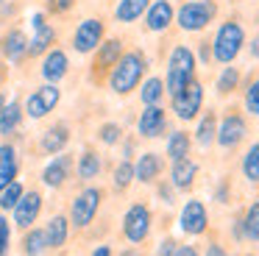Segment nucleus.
<instances>
[{
  "mask_svg": "<svg viewBox=\"0 0 259 256\" xmlns=\"http://www.w3.org/2000/svg\"><path fill=\"white\" fill-rule=\"evenodd\" d=\"M148 75V59L140 48H131V50H123V56L117 59V64L112 67L106 78V87L112 95L117 98H128L134 89H140V83L145 81Z\"/></svg>",
  "mask_w": 259,
  "mask_h": 256,
  "instance_id": "f257e3e1",
  "label": "nucleus"
},
{
  "mask_svg": "<svg viewBox=\"0 0 259 256\" xmlns=\"http://www.w3.org/2000/svg\"><path fill=\"white\" fill-rule=\"evenodd\" d=\"M245 48V28H242L240 20H226L220 22V28L212 36V61L218 64H234V59L242 53Z\"/></svg>",
  "mask_w": 259,
  "mask_h": 256,
  "instance_id": "7ed1b4c3",
  "label": "nucleus"
},
{
  "mask_svg": "<svg viewBox=\"0 0 259 256\" xmlns=\"http://www.w3.org/2000/svg\"><path fill=\"white\" fill-rule=\"evenodd\" d=\"M179 228L184 234H190V237H201V234H206V228H209V211H206V206H203V200L190 198L184 206H181Z\"/></svg>",
  "mask_w": 259,
  "mask_h": 256,
  "instance_id": "dca6fc26",
  "label": "nucleus"
},
{
  "mask_svg": "<svg viewBox=\"0 0 259 256\" xmlns=\"http://www.w3.org/2000/svg\"><path fill=\"white\" fill-rule=\"evenodd\" d=\"M248 256H253V253H248Z\"/></svg>",
  "mask_w": 259,
  "mask_h": 256,
  "instance_id": "6e6d98bb",
  "label": "nucleus"
},
{
  "mask_svg": "<svg viewBox=\"0 0 259 256\" xmlns=\"http://www.w3.org/2000/svg\"><path fill=\"white\" fill-rule=\"evenodd\" d=\"M67 72H70V53L64 48H51L45 56H42V61H39V75H42V81L45 83H59V81H64L67 78Z\"/></svg>",
  "mask_w": 259,
  "mask_h": 256,
  "instance_id": "f3484780",
  "label": "nucleus"
},
{
  "mask_svg": "<svg viewBox=\"0 0 259 256\" xmlns=\"http://www.w3.org/2000/svg\"><path fill=\"white\" fill-rule=\"evenodd\" d=\"M164 173V156L156 150H145L140 153V159L134 161V178L140 184H156Z\"/></svg>",
  "mask_w": 259,
  "mask_h": 256,
  "instance_id": "5701e85b",
  "label": "nucleus"
},
{
  "mask_svg": "<svg viewBox=\"0 0 259 256\" xmlns=\"http://www.w3.org/2000/svg\"><path fill=\"white\" fill-rule=\"evenodd\" d=\"M148 6H151V0H117V6H114V20L123 22V25L137 22L148 11Z\"/></svg>",
  "mask_w": 259,
  "mask_h": 256,
  "instance_id": "c756f323",
  "label": "nucleus"
},
{
  "mask_svg": "<svg viewBox=\"0 0 259 256\" xmlns=\"http://www.w3.org/2000/svg\"><path fill=\"white\" fill-rule=\"evenodd\" d=\"M240 81H242L240 67L226 64L223 70H220L218 81H214V89H218V95H220V98H226V95H231V92H237V89H240Z\"/></svg>",
  "mask_w": 259,
  "mask_h": 256,
  "instance_id": "2f4dec72",
  "label": "nucleus"
},
{
  "mask_svg": "<svg viewBox=\"0 0 259 256\" xmlns=\"http://www.w3.org/2000/svg\"><path fill=\"white\" fill-rule=\"evenodd\" d=\"M195 70H198V61L195 53H192L187 45H176L167 56V72H164V92L173 98L179 95L187 83L195 81Z\"/></svg>",
  "mask_w": 259,
  "mask_h": 256,
  "instance_id": "f03ea898",
  "label": "nucleus"
},
{
  "mask_svg": "<svg viewBox=\"0 0 259 256\" xmlns=\"http://www.w3.org/2000/svg\"><path fill=\"white\" fill-rule=\"evenodd\" d=\"M48 239H45V228L31 226L28 231H23V239H20V253L23 256H45L48 253Z\"/></svg>",
  "mask_w": 259,
  "mask_h": 256,
  "instance_id": "cd10ccee",
  "label": "nucleus"
},
{
  "mask_svg": "<svg viewBox=\"0 0 259 256\" xmlns=\"http://www.w3.org/2000/svg\"><path fill=\"white\" fill-rule=\"evenodd\" d=\"M90 256H114V248L109 242H103V245H95V250H92Z\"/></svg>",
  "mask_w": 259,
  "mask_h": 256,
  "instance_id": "09e8293b",
  "label": "nucleus"
},
{
  "mask_svg": "<svg viewBox=\"0 0 259 256\" xmlns=\"http://www.w3.org/2000/svg\"><path fill=\"white\" fill-rule=\"evenodd\" d=\"M156 195H159V198H162L167 206L176 203V189H173V184H170V181H159V184H156Z\"/></svg>",
  "mask_w": 259,
  "mask_h": 256,
  "instance_id": "a19ab883",
  "label": "nucleus"
},
{
  "mask_svg": "<svg viewBox=\"0 0 259 256\" xmlns=\"http://www.w3.org/2000/svg\"><path fill=\"white\" fill-rule=\"evenodd\" d=\"M167 131V111L159 106H145L137 117V134L142 139H159L162 134Z\"/></svg>",
  "mask_w": 259,
  "mask_h": 256,
  "instance_id": "6ab92c4d",
  "label": "nucleus"
},
{
  "mask_svg": "<svg viewBox=\"0 0 259 256\" xmlns=\"http://www.w3.org/2000/svg\"><path fill=\"white\" fill-rule=\"evenodd\" d=\"M242 106H245L248 114L259 117V72L245 83V92H242Z\"/></svg>",
  "mask_w": 259,
  "mask_h": 256,
  "instance_id": "4c0bfd02",
  "label": "nucleus"
},
{
  "mask_svg": "<svg viewBox=\"0 0 259 256\" xmlns=\"http://www.w3.org/2000/svg\"><path fill=\"white\" fill-rule=\"evenodd\" d=\"M190 150H192V137H190V131H184V128H176L173 134L167 137V159L170 161H179V159H187L190 156Z\"/></svg>",
  "mask_w": 259,
  "mask_h": 256,
  "instance_id": "c85d7f7f",
  "label": "nucleus"
},
{
  "mask_svg": "<svg viewBox=\"0 0 259 256\" xmlns=\"http://www.w3.org/2000/svg\"><path fill=\"white\" fill-rule=\"evenodd\" d=\"M101 170H103L101 150H98L95 145H84L81 153L75 156V178H78V184L81 187H84V184H92L101 176Z\"/></svg>",
  "mask_w": 259,
  "mask_h": 256,
  "instance_id": "aec40b11",
  "label": "nucleus"
},
{
  "mask_svg": "<svg viewBox=\"0 0 259 256\" xmlns=\"http://www.w3.org/2000/svg\"><path fill=\"white\" fill-rule=\"evenodd\" d=\"M134 153H137V139L134 137H123L120 139V156H123V159H134Z\"/></svg>",
  "mask_w": 259,
  "mask_h": 256,
  "instance_id": "c03bdc74",
  "label": "nucleus"
},
{
  "mask_svg": "<svg viewBox=\"0 0 259 256\" xmlns=\"http://www.w3.org/2000/svg\"><path fill=\"white\" fill-rule=\"evenodd\" d=\"M179 239H173V237H164L162 242L156 245V256H173L176 253V248H179Z\"/></svg>",
  "mask_w": 259,
  "mask_h": 256,
  "instance_id": "37998d69",
  "label": "nucleus"
},
{
  "mask_svg": "<svg viewBox=\"0 0 259 256\" xmlns=\"http://www.w3.org/2000/svg\"><path fill=\"white\" fill-rule=\"evenodd\" d=\"M214 200L218 203H229V181H223L218 187V192H214Z\"/></svg>",
  "mask_w": 259,
  "mask_h": 256,
  "instance_id": "49530a36",
  "label": "nucleus"
},
{
  "mask_svg": "<svg viewBox=\"0 0 259 256\" xmlns=\"http://www.w3.org/2000/svg\"><path fill=\"white\" fill-rule=\"evenodd\" d=\"M70 234H73V223H70L67 215H53L45 223V239L51 250H62L70 242Z\"/></svg>",
  "mask_w": 259,
  "mask_h": 256,
  "instance_id": "393cba45",
  "label": "nucleus"
},
{
  "mask_svg": "<svg viewBox=\"0 0 259 256\" xmlns=\"http://www.w3.org/2000/svg\"><path fill=\"white\" fill-rule=\"evenodd\" d=\"M120 256H142V250L140 248H125V250H120Z\"/></svg>",
  "mask_w": 259,
  "mask_h": 256,
  "instance_id": "603ef678",
  "label": "nucleus"
},
{
  "mask_svg": "<svg viewBox=\"0 0 259 256\" xmlns=\"http://www.w3.org/2000/svg\"><path fill=\"white\" fill-rule=\"evenodd\" d=\"M242 228H245V239L259 242V200H253V203L242 211Z\"/></svg>",
  "mask_w": 259,
  "mask_h": 256,
  "instance_id": "c9c22d12",
  "label": "nucleus"
},
{
  "mask_svg": "<svg viewBox=\"0 0 259 256\" xmlns=\"http://www.w3.org/2000/svg\"><path fill=\"white\" fill-rule=\"evenodd\" d=\"M173 256H201V253H198V248H195V245H179Z\"/></svg>",
  "mask_w": 259,
  "mask_h": 256,
  "instance_id": "de8ad7c7",
  "label": "nucleus"
},
{
  "mask_svg": "<svg viewBox=\"0 0 259 256\" xmlns=\"http://www.w3.org/2000/svg\"><path fill=\"white\" fill-rule=\"evenodd\" d=\"M6 100H9V98H6V92L0 89V111H3V106H6Z\"/></svg>",
  "mask_w": 259,
  "mask_h": 256,
  "instance_id": "864d4df0",
  "label": "nucleus"
},
{
  "mask_svg": "<svg viewBox=\"0 0 259 256\" xmlns=\"http://www.w3.org/2000/svg\"><path fill=\"white\" fill-rule=\"evenodd\" d=\"M123 137H125V134H123V128H120L117 122H101L98 131H95V139L101 145H106V148H117Z\"/></svg>",
  "mask_w": 259,
  "mask_h": 256,
  "instance_id": "f704fd0d",
  "label": "nucleus"
},
{
  "mask_svg": "<svg viewBox=\"0 0 259 256\" xmlns=\"http://www.w3.org/2000/svg\"><path fill=\"white\" fill-rule=\"evenodd\" d=\"M75 6H78V0H45V14L67 17V14H73Z\"/></svg>",
  "mask_w": 259,
  "mask_h": 256,
  "instance_id": "58836bf2",
  "label": "nucleus"
},
{
  "mask_svg": "<svg viewBox=\"0 0 259 256\" xmlns=\"http://www.w3.org/2000/svg\"><path fill=\"white\" fill-rule=\"evenodd\" d=\"M9 245H12V223L6 215H0V256H9Z\"/></svg>",
  "mask_w": 259,
  "mask_h": 256,
  "instance_id": "ea45409f",
  "label": "nucleus"
},
{
  "mask_svg": "<svg viewBox=\"0 0 259 256\" xmlns=\"http://www.w3.org/2000/svg\"><path fill=\"white\" fill-rule=\"evenodd\" d=\"M3 6H6V0H0V9H3Z\"/></svg>",
  "mask_w": 259,
  "mask_h": 256,
  "instance_id": "5fc2aeb1",
  "label": "nucleus"
},
{
  "mask_svg": "<svg viewBox=\"0 0 259 256\" xmlns=\"http://www.w3.org/2000/svg\"><path fill=\"white\" fill-rule=\"evenodd\" d=\"M73 178H75V156L67 153V150H64V153H56L39 173V181L45 184L48 189H53V192L64 189Z\"/></svg>",
  "mask_w": 259,
  "mask_h": 256,
  "instance_id": "9d476101",
  "label": "nucleus"
},
{
  "mask_svg": "<svg viewBox=\"0 0 259 256\" xmlns=\"http://www.w3.org/2000/svg\"><path fill=\"white\" fill-rule=\"evenodd\" d=\"M218 17V3L214 0H187L176 9V25L187 33H201Z\"/></svg>",
  "mask_w": 259,
  "mask_h": 256,
  "instance_id": "39448f33",
  "label": "nucleus"
},
{
  "mask_svg": "<svg viewBox=\"0 0 259 256\" xmlns=\"http://www.w3.org/2000/svg\"><path fill=\"white\" fill-rule=\"evenodd\" d=\"M195 61H198V64H203V67L212 64V42H209V39H203V42L198 45V56H195Z\"/></svg>",
  "mask_w": 259,
  "mask_h": 256,
  "instance_id": "79ce46f5",
  "label": "nucleus"
},
{
  "mask_svg": "<svg viewBox=\"0 0 259 256\" xmlns=\"http://www.w3.org/2000/svg\"><path fill=\"white\" fill-rule=\"evenodd\" d=\"M242 176L248 184H259V142H253L242 156Z\"/></svg>",
  "mask_w": 259,
  "mask_h": 256,
  "instance_id": "72a5a7b5",
  "label": "nucleus"
},
{
  "mask_svg": "<svg viewBox=\"0 0 259 256\" xmlns=\"http://www.w3.org/2000/svg\"><path fill=\"white\" fill-rule=\"evenodd\" d=\"M28 56V33L20 25H12L3 36H0V59L9 64H20Z\"/></svg>",
  "mask_w": 259,
  "mask_h": 256,
  "instance_id": "a211bd4d",
  "label": "nucleus"
},
{
  "mask_svg": "<svg viewBox=\"0 0 259 256\" xmlns=\"http://www.w3.org/2000/svg\"><path fill=\"white\" fill-rule=\"evenodd\" d=\"M248 134V122L245 114L240 109H229L218 122V137H214V145H220L223 150H234L237 145L245 139Z\"/></svg>",
  "mask_w": 259,
  "mask_h": 256,
  "instance_id": "f8f14e48",
  "label": "nucleus"
},
{
  "mask_svg": "<svg viewBox=\"0 0 259 256\" xmlns=\"http://www.w3.org/2000/svg\"><path fill=\"white\" fill-rule=\"evenodd\" d=\"M106 39V22L101 17H87L75 25L73 36H70V48L78 56H90L98 50V45Z\"/></svg>",
  "mask_w": 259,
  "mask_h": 256,
  "instance_id": "1a4fd4ad",
  "label": "nucleus"
},
{
  "mask_svg": "<svg viewBox=\"0 0 259 256\" xmlns=\"http://www.w3.org/2000/svg\"><path fill=\"white\" fill-rule=\"evenodd\" d=\"M70 139H73V128H70V122L59 120V122L48 125L45 131L39 134V139H36V150H39L42 156L64 153V150H67V145H70Z\"/></svg>",
  "mask_w": 259,
  "mask_h": 256,
  "instance_id": "2eb2a0df",
  "label": "nucleus"
},
{
  "mask_svg": "<svg viewBox=\"0 0 259 256\" xmlns=\"http://www.w3.org/2000/svg\"><path fill=\"white\" fill-rule=\"evenodd\" d=\"M248 53H251L253 61H259V36L251 39V45H248Z\"/></svg>",
  "mask_w": 259,
  "mask_h": 256,
  "instance_id": "8fccbe9b",
  "label": "nucleus"
},
{
  "mask_svg": "<svg viewBox=\"0 0 259 256\" xmlns=\"http://www.w3.org/2000/svg\"><path fill=\"white\" fill-rule=\"evenodd\" d=\"M203 256H231V253H229V250H226L220 242H209V245H206V253H203Z\"/></svg>",
  "mask_w": 259,
  "mask_h": 256,
  "instance_id": "a18cd8bd",
  "label": "nucleus"
},
{
  "mask_svg": "<svg viewBox=\"0 0 259 256\" xmlns=\"http://www.w3.org/2000/svg\"><path fill=\"white\" fill-rule=\"evenodd\" d=\"M164 78L159 75H145V81L140 83V100L142 106H159L164 98Z\"/></svg>",
  "mask_w": 259,
  "mask_h": 256,
  "instance_id": "7c9ffc66",
  "label": "nucleus"
},
{
  "mask_svg": "<svg viewBox=\"0 0 259 256\" xmlns=\"http://www.w3.org/2000/svg\"><path fill=\"white\" fill-rule=\"evenodd\" d=\"M142 20H145V31L164 33L176 22V6L170 0H151V6L142 14Z\"/></svg>",
  "mask_w": 259,
  "mask_h": 256,
  "instance_id": "412c9836",
  "label": "nucleus"
},
{
  "mask_svg": "<svg viewBox=\"0 0 259 256\" xmlns=\"http://www.w3.org/2000/svg\"><path fill=\"white\" fill-rule=\"evenodd\" d=\"M42 209H45V195H42V189H25L23 198H20V203L12 209V223L14 228H20V231H28L31 226H36V220H39Z\"/></svg>",
  "mask_w": 259,
  "mask_h": 256,
  "instance_id": "ddd939ff",
  "label": "nucleus"
},
{
  "mask_svg": "<svg viewBox=\"0 0 259 256\" xmlns=\"http://www.w3.org/2000/svg\"><path fill=\"white\" fill-rule=\"evenodd\" d=\"M103 195L106 192L101 187H92V184H84L75 192V198L70 200V215H67L75 231H87L95 223L98 211H101V203H103Z\"/></svg>",
  "mask_w": 259,
  "mask_h": 256,
  "instance_id": "20e7f679",
  "label": "nucleus"
},
{
  "mask_svg": "<svg viewBox=\"0 0 259 256\" xmlns=\"http://www.w3.org/2000/svg\"><path fill=\"white\" fill-rule=\"evenodd\" d=\"M6 78H9V61H3V59H0V87L6 83Z\"/></svg>",
  "mask_w": 259,
  "mask_h": 256,
  "instance_id": "3c124183",
  "label": "nucleus"
},
{
  "mask_svg": "<svg viewBox=\"0 0 259 256\" xmlns=\"http://www.w3.org/2000/svg\"><path fill=\"white\" fill-rule=\"evenodd\" d=\"M134 161L128 159H120L117 164H114L112 170V189L114 192H125V189H131V184H134Z\"/></svg>",
  "mask_w": 259,
  "mask_h": 256,
  "instance_id": "473e14b6",
  "label": "nucleus"
},
{
  "mask_svg": "<svg viewBox=\"0 0 259 256\" xmlns=\"http://www.w3.org/2000/svg\"><path fill=\"white\" fill-rule=\"evenodd\" d=\"M62 103V89L59 83H39L28 98L23 100L25 106V117L28 120H45L56 111V106Z\"/></svg>",
  "mask_w": 259,
  "mask_h": 256,
  "instance_id": "6e6552de",
  "label": "nucleus"
},
{
  "mask_svg": "<svg viewBox=\"0 0 259 256\" xmlns=\"http://www.w3.org/2000/svg\"><path fill=\"white\" fill-rule=\"evenodd\" d=\"M31 28H34V36H28V56L25 59H39V56H45L51 48H56V28L48 22V14L45 11H36L34 17H31Z\"/></svg>",
  "mask_w": 259,
  "mask_h": 256,
  "instance_id": "4468645a",
  "label": "nucleus"
},
{
  "mask_svg": "<svg viewBox=\"0 0 259 256\" xmlns=\"http://www.w3.org/2000/svg\"><path fill=\"white\" fill-rule=\"evenodd\" d=\"M123 50H125V45L120 36H109L98 45V50L92 53V67H90L92 83H106L109 72H112V67L117 64V59L123 56Z\"/></svg>",
  "mask_w": 259,
  "mask_h": 256,
  "instance_id": "0eeeda50",
  "label": "nucleus"
},
{
  "mask_svg": "<svg viewBox=\"0 0 259 256\" xmlns=\"http://www.w3.org/2000/svg\"><path fill=\"white\" fill-rule=\"evenodd\" d=\"M23 192H25V184L20 181H12L9 184L6 189H3V192H0V211H12L14 206L20 203V198H23Z\"/></svg>",
  "mask_w": 259,
  "mask_h": 256,
  "instance_id": "e433bc0d",
  "label": "nucleus"
},
{
  "mask_svg": "<svg viewBox=\"0 0 259 256\" xmlns=\"http://www.w3.org/2000/svg\"><path fill=\"white\" fill-rule=\"evenodd\" d=\"M151 226H153V215H151V206L137 200L125 209L123 215V239L131 245H142L148 237H151Z\"/></svg>",
  "mask_w": 259,
  "mask_h": 256,
  "instance_id": "423d86ee",
  "label": "nucleus"
},
{
  "mask_svg": "<svg viewBox=\"0 0 259 256\" xmlns=\"http://www.w3.org/2000/svg\"><path fill=\"white\" fill-rule=\"evenodd\" d=\"M214 137H218V114L214 111H206V114L198 117V125H195V134H192V142L198 148H212L214 145Z\"/></svg>",
  "mask_w": 259,
  "mask_h": 256,
  "instance_id": "bb28decb",
  "label": "nucleus"
},
{
  "mask_svg": "<svg viewBox=\"0 0 259 256\" xmlns=\"http://www.w3.org/2000/svg\"><path fill=\"white\" fill-rule=\"evenodd\" d=\"M195 178H198V164L190 156L173 161V167H170V184H173L176 192H190L195 187Z\"/></svg>",
  "mask_w": 259,
  "mask_h": 256,
  "instance_id": "a878e982",
  "label": "nucleus"
},
{
  "mask_svg": "<svg viewBox=\"0 0 259 256\" xmlns=\"http://www.w3.org/2000/svg\"><path fill=\"white\" fill-rule=\"evenodd\" d=\"M170 109H173V114L179 117L181 122L198 120V114L203 111V83L198 81V78L192 83H187L179 95L170 98Z\"/></svg>",
  "mask_w": 259,
  "mask_h": 256,
  "instance_id": "9b49d317",
  "label": "nucleus"
},
{
  "mask_svg": "<svg viewBox=\"0 0 259 256\" xmlns=\"http://www.w3.org/2000/svg\"><path fill=\"white\" fill-rule=\"evenodd\" d=\"M20 170H23V161H20V150L14 142H0V192L9 187L12 181H17Z\"/></svg>",
  "mask_w": 259,
  "mask_h": 256,
  "instance_id": "4be33fe9",
  "label": "nucleus"
},
{
  "mask_svg": "<svg viewBox=\"0 0 259 256\" xmlns=\"http://www.w3.org/2000/svg\"><path fill=\"white\" fill-rule=\"evenodd\" d=\"M23 122H25V106H23V100H20V98L6 100V106H3V111H0V137L12 139L14 134H20Z\"/></svg>",
  "mask_w": 259,
  "mask_h": 256,
  "instance_id": "b1692460",
  "label": "nucleus"
}]
</instances>
